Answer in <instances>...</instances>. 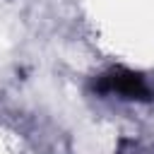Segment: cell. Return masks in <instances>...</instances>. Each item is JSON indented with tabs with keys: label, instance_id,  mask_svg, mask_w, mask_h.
<instances>
[{
	"label": "cell",
	"instance_id": "6da1fadb",
	"mask_svg": "<svg viewBox=\"0 0 154 154\" xmlns=\"http://www.w3.org/2000/svg\"><path fill=\"white\" fill-rule=\"evenodd\" d=\"M91 87L99 94H116L120 99H132V101H152L154 99V91L144 82V77L128 67H113V70L99 75Z\"/></svg>",
	"mask_w": 154,
	"mask_h": 154
}]
</instances>
